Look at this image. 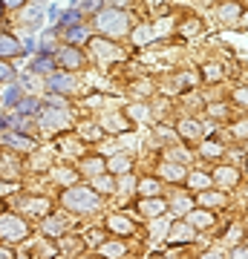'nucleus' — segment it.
<instances>
[{"instance_id": "obj_1", "label": "nucleus", "mask_w": 248, "mask_h": 259, "mask_svg": "<svg viewBox=\"0 0 248 259\" xmlns=\"http://www.w3.org/2000/svg\"><path fill=\"white\" fill-rule=\"evenodd\" d=\"M64 204L73 213H95L101 207V196L95 193L92 187H66L64 190Z\"/></svg>"}, {"instance_id": "obj_2", "label": "nucleus", "mask_w": 248, "mask_h": 259, "mask_svg": "<svg viewBox=\"0 0 248 259\" xmlns=\"http://www.w3.org/2000/svg\"><path fill=\"white\" fill-rule=\"evenodd\" d=\"M95 29L101 32V35H110V37H121L124 32L130 29V20L124 12L119 9H104L95 15Z\"/></svg>"}, {"instance_id": "obj_3", "label": "nucleus", "mask_w": 248, "mask_h": 259, "mask_svg": "<svg viewBox=\"0 0 248 259\" xmlns=\"http://www.w3.org/2000/svg\"><path fill=\"white\" fill-rule=\"evenodd\" d=\"M26 233H29V225L20 216H15V213H3L0 216V239L15 242V239H23Z\"/></svg>"}, {"instance_id": "obj_4", "label": "nucleus", "mask_w": 248, "mask_h": 259, "mask_svg": "<svg viewBox=\"0 0 248 259\" xmlns=\"http://www.w3.org/2000/svg\"><path fill=\"white\" fill-rule=\"evenodd\" d=\"M46 90L55 95H69L78 90V81L69 72H49L46 75Z\"/></svg>"}, {"instance_id": "obj_5", "label": "nucleus", "mask_w": 248, "mask_h": 259, "mask_svg": "<svg viewBox=\"0 0 248 259\" xmlns=\"http://www.w3.org/2000/svg\"><path fill=\"white\" fill-rule=\"evenodd\" d=\"M55 61H58V66H61L64 72L84 69V64H87V58L81 55V49H75V47H61L55 52Z\"/></svg>"}, {"instance_id": "obj_6", "label": "nucleus", "mask_w": 248, "mask_h": 259, "mask_svg": "<svg viewBox=\"0 0 248 259\" xmlns=\"http://www.w3.org/2000/svg\"><path fill=\"white\" fill-rule=\"evenodd\" d=\"M52 110H55V107H52ZM41 127H44V130H52V127H69V115H66V110L46 112V115H41Z\"/></svg>"}, {"instance_id": "obj_7", "label": "nucleus", "mask_w": 248, "mask_h": 259, "mask_svg": "<svg viewBox=\"0 0 248 259\" xmlns=\"http://www.w3.org/2000/svg\"><path fill=\"white\" fill-rule=\"evenodd\" d=\"M179 136H182V139H188V141H199L205 133H202V127H199V121L185 118V121H179Z\"/></svg>"}, {"instance_id": "obj_8", "label": "nucleus", "mask_w": 248, "mask_h": 259, "mask_svg": "<svg viewBox=\"0 0 248 259\" xmlns=\"http://www.w3.org/2000/svg\"><path fill=\"white\" fill-rule=\"evenodd\" d=\"M211 182H217V185H222V187H234L239 182V173H237V167H220L217 173H214V179Z\"/></svg>"}, {"instance_id": "obj_9", "label": "nucleus", "mask_w": 248, "mask_h": 259, "mask_svg": "<svg viewBox=\"0 0 248 259\" xmlns=\"http://www.w3.org/2000/svg\"><path fill=\"white\" fill-rule=\"evenodd\" d=\"M188 225L202 231V228H211L214 225V216L208 213V207H205V210H188Z\"/></svg>"}, {"instance_id": "obj_10", "label": "nucleus", "mask_w": 248, "mask_h": 259, "mask_svg": "<svg viewBox=\"0 0 248 259\" xmlns=\"http://www.w3.org/2000/svg\"><path fill=\"white\" fill-rule=\"evenodd\" d=\"M92 52L98 58H107V61H116L119 58V49L113 47L110 40H92Z\"/></svg>"}, {"instance_id": "obj_11", "label": "nucleus", "mask_w": 248, "mask_h": 259, "mask_svg": "<svg viewBox=\"0 0 248 259\" xmlns=\"http://www.w3.org/2000/svg\"><path fill=\"white\" fill-rule=\"evenodd\" d=\"M165 207H167L165 199H145V202H138V210L147 213V216H159Z\"/></svg>"}, {"instance_id": "obj_12", "label": "nucleus", "mask_w": 248, "mask_h": 259, "mask_svg": "<svg viewBox=\"0 0 248 259\" xmlns=\"http://www.w3.org/2000/svg\"><path fill=\"white\" fill-rule=\"evenodd\" d=\"M228 202V199H225V196L220 193V190H205V193H199V204H202V207H222V204Z\"/></svg>"}, {"instance_id": "obj_13", "label": "nucleus", "mask_w": 248, "mask_h": 259, "mask_svg": "<svg viewBox=\"0 0 248 259\" xmlns=\"http://www.w3.org/2000/svg\"><path fill=\"white\" fill-rule=\"evenodd\" d=\"M107 225H110V231L124 233V236H130V233H133V222H130L127 216H110V219H107Z\"/></svg>"}, {"instance_id": "obj_14", "label": "nucleus", "mask_w": 248, "mask_h": 259, "mask_svg": "<svg viewBox=\"0 0 248 259\" xmlns=\"http://www.w3.org/2000/svg\"><path fill=\"white\" fill-rule=\"evenodd\" d=\"M61 231H66V222L61 219V216H46V219H44V233H49V236H58Z\"/></svg>"}, {"instance_id": "obj_15", "label": "nucleus", "mask_w": 248, "mask_h": 259, "mask_svg": "<svg viewBox=\"0 0 248 259\" xmlns=\"http://www.w3.org/2000/svg\"><path fill=\"white\" fill-rule=\"evenodd\" d=\"M239 15H242V9H239L237 3H225V6H220V18L225 20V23H237Z\"/></svg>"}, {"instance_id": "obj_16", "label": "nucleus", "mask_w": 248, "mask_h": 259, "mask_svg": "<svg viewBox=\"0 0 248 259\" xmlns=\"http://www.w3.org/2000/svg\"><path fill=\"white\" fill-rule=\"evenodd\" d=\"M66 40H69V47H75V44H84V40H87V29H84L81 23L66 26Z\"/></svg>"}, {"instance_id": "obj_17", "label": "nucleus", "mask_w": 248, "mask_h": 259, "mask_svg": "<svg viewBox=\"0 0 248 259\" xmlns=\"http://www.w3.org/2000/svg\"><path fill=\"white\" fill-rule=\"evenodd\" d=\"M20 44L12 35H0V55H18Z\"/></svg>"}, {"instance_id": "obj_18", "label": "nucleus", "mask_w": 248, "mask_h": 259, "mask_svg": "<svg viewBox=\"0 0 248 259\" xmlns=\"http://www.w3.org/2000/svg\"><path fill=\"white\" fill-rule=\"evenodd\" d=\"M162 176H165L167 182H182V179H185V167H179V164H162Z\"/></svg>"}, {"instance_id": "obj_19", "label": "nucleus", "mask_w": 248, "mask_h": 259, "mask_svg": "<svg viewBox=\"0 0 248 259\" xmlns=\"http://www.w3.org/2000/svg\"><path fill=\"white\" fill-rule=\"evenodd\" d=\"M52 66H55V61H49L46 55H41L38 61H32V72H44V75H49V72H55Z\"/></svg>"}, {"instance_id": "obj_20", "label": "nucleus", "mask_w": 248, "mask_h": 259, "mask_svg": "<svg viewBox=\"0 0 248 259\" xmlns=\"http://www.w3.org/2000/svg\"><path fill=\"white\" fill-rule=\"evenodd\" d=\"M15 107H18L20 115H35V112H38V101H35V98H20Z\"/></svg>"}, {"instance_id": "obj_21", "label": "nucleus", "mask_w": 248, "mask_h": 259, "mask_svg": "<svg viewBox=\"0 0 248 259\" xmlns=\"http://www.w3.org/2000/svg\"><path fill=\"white\" fill-rule=\"evenodd\" d=\"M133 40H136L138 47H141V44H150V40H153V29L150 26H138L136 32H133Z\"/></svg>"}, {"instance_id": "obj_22", "label": "nucleus", "mask_w": 248, "mask_h": 259, "mask_svg": "<svg viewBox=\"0 0 248 259\" xmlns=\"http://www.w3.org/2000/svg\"><path fill=\"white\" fill-rule=\"evenodd\" d=\"M9 127H15L18 133H29V130H35V127H32V121H29L26 115H18V118H9Z\"/></svg>"}, {"instance_id": "obj_23", "label": "nucleus", "mask_w": 248, "mask_h": 259, "mask_svg": "<svg viewBox=\"0 0 248 259\" xmlns=\"http://www.w3.org/2000/svg\"><path fill=\"white\" fill-rule=\"evenodd\" d=\"M98 6H101V0H75L73 9L78 12H98Z\"/></svg>"}, {"instance_id": "obj_24", "label": "nucleus", "mask_w": 248, "mask_h": 259, "mask_svg": "<svg viewBox=\"0 0 248 259\" xmlns=\"http://www.w3.org/2000/svg\"><path fill=\"white\" fill-rule=\"evenodd\" d=\"M61 20V26H75V23H81V12L78 9H69V12H64V18H58Z\"/></svg>"}, {"instance_id": "obj_25", "label": "nucleus", "mask_w": 248, "mask_h": 259, "mask_svg": "<svg viewBox=\"0 0 248 259\" xmlns=\"http://www.w3.org/2000/svg\"><path fill=\"white\" fill-rule=\"evenodd\" d=\"M6 144L18 150H32V139H23V136H6Z\"/></svg>"}, {"instance_id": "obj_26", "label": "nucleus", "mask_w": 248, "mask_h": 259, "mask_svg": "<svg viewBox=\"0 0 248 259\" xmlns=\"http://www.w3.org/2000/svg\"><path fill=\"white\" fill-rule=\"evenodd\" d=\"M202 156L205 158H217V156H222V144H217V141H208L202 147Z\"/></svg>"}, {"instance_id": "obj_27", "label": "nucleus", "mask_w": 248, "mask_h": 259, "mask_svg": "<svg viewBox=\"0 0 248 259\" xmlns=\"http://www.w3.org/2000/svg\"><path fill=\"white\" fill-rule=\"evenodd\" d=\"M191 185H193V187H202V190H205V187L211 185V176H208V173H193V176H191Z\"/></svg>"}, {"instance_id": "obj_28", "label": "nucleus", "mask_w": 248, "mask_h": 259, "mask_svg": "<svg viewBox=\"0 0 248 259\" xmlns=\"http://www.w3.org/2000/svg\"><path fill=\"white\" fill-rule=\"evenodd\" d=\"M119 253H124V245H119V242H107L104 256H119Z\"/></svg>"}, {"instance_id": "obj_29", "label": "nucleus", "mask_w": 248, "mask_h": 259, "mask_svg": "<svg viewBox=\"0 0 248 259\" xmlns=\"http://www.w3.org/2000/svg\"><path fill=\"white\" fill-rule=\"evenodd\" d=\"M110 167H113V170H119V173H121V170H130V158H121V156H116V158L110 161Z\"/></svg>"}, {"instance_id": "obj_30", "label": "nucleus", "mask_w": 248, "mask_h": 259, "mask_svg": "<svg viewBox=\"0 0 248 259\" xmlns=\"http://www.w3.org/2000/svg\"><path fill=\"white\" fill-rule=\"evenodd\" d=\"M9 78H15V69L6 61H0V81H9Z\"/></svg>"}, {"instance_id": "obj_31", "label": "nucleus", "mask_w": 248, "mask_h": 259, "mask_svg": "<svg viewBox=\"0 0 248 259\" xmlns=\"http://www.w3.org/2000/svg\"><path fill=\"white\" fill-rule=\"evenodd\" d=\"M18 101H20V90L18 87H12L9 93H6V107H15Z\"/></svg>"}, {"instance_id": "obj_32", "label": "nucleus", "mask_w": 248, "mask_h": 259, "mask_svg": "<svg viewBox=\"0 0 248 259\" xmlns=\"http://www.w3.org/2000/svg\"><path fill=\"white\" fill-rule=\"evenodd\" d=\"M101 170H104L101 158H90V161H87V173H101Z\"/></svg>"}, {"instance_id": "obj_33", "label": "nucleus", "mask_w": 248, "mask_h": 259, "mask_svg": "<svg viewBox=\"0 0 248 259\" xmlns=\"http://www.w3.org/2000/svg\"><path fill=\"white\" fill-rule=\"evenodd\" d=\"M173 210H176V213H185V210H191V204L185 202V196H176V202H173Z\"/></svg>"}, {"instance_id": "obj_34", "label": "nucleus", "mask_w": 248, "mask_h": 259, "mask_svg": "<svg viewBox=\"0 0 248 259\" xmlns=\"http://www.w3.org/2000/svg\"><path fill=\"white\" fill-rule=\"evenodd\" d=\"M138 190H141V193H156L159 185H156V182H141V185H138Z\"/></svg>"}, {"instance_id": "obj_35", "label": "nucleus", "mask_w": 248, "mask_h": 259, "mask_svg": "<svg viewBox=\"0 0 248 259\" xmlns=\"http://www.w3.org/2000/svg\"><path fill=\"white\" fill-rule=\"evenodd\" d=\"M0 6H6V9H18V6H23V0H0Z\"/></svg>"}, {"instance_id": "obj_36", "label": "nucleus", "mask_w": 248, "mask_h": 259, "mask_svg": "<svg viewBox=\"0 0 248 259\" xmlns=\"http://www.w3.org/2000/svg\"><path fill=\"white\" fill-rule=\"evenodd\" d=\"M58 182H73V170H58Z\"/></svg>"}, {"instance_id": "obj_37", "label": "nucleus", "mask_w": 248, "mask_h": 259, "mask_svg": "<svg viewBox=\"0 0 248 259\" xmlns=\"http://www.w3.org/2000/svg\"><path fill=\"white\" fill-rule=\"evenodd\" d=\"M234 98H237V104H239V107H245V87H242V90H239V93L234 95Z\"/></svg>"}, {"instance_id": "obj_38", "label": "nucleus", "mask_w": 248, "mask_h": 259, "mask_svg": "<svg viewBox=\"0 0 248 259\" xmlns=\"http://www.w3.org/2000/svg\"><path fill=\"white\" fill-rule=\"evenodd\" d=\"M46 15H49V20H58V18H61V9H58V6H52Z\"/></svg>"}, {"instance_id": "obj_39", "label": "nucleus", "mask_w": 248, "mask_h": 259, "mask_svg": "<svg viewBox=\"0 0 248 259\" xmlns=\"http://www.w3.org/2000/svg\"><path fill=\"white\" fill-rule=\"evenodd\" d=\"M0 259H15V253L9 248H0Z\"/></svg>"}, {"instance_id": "obj_40", "label": "nucleus", "mask_w": 248, "mask_h": 259, "mask_svg": "<svg viewBox=\"0 0 248 259\" xmlns=\"http://www.w3.org/2000/svg\"><path fill=\"white\" fill-rule=\"evenodd\" d=\"M234 259H245V248H239V250H234Z\"/></svg>"}, {"instance_id": "obj_41", "label": "nucleus", "mask_w": 248, "mask_h": 259, "mask_svg": "<svg viewBox=\"0 0 248 259\" xmlns=\"http://www.w3.org/2000/svg\"><path fill=\"white\" fill-rule=\"evenodd\" d=\"M202 259H222V256H220V253H205Z\"/></svg>"}, {"instance_id": "obj_42", "label": "nucleus", "mask_w": 248, "mask_h": 259, "mask_svg": "<svg viewBox=\"0 0 248 259\" xmlns=\"http://www.w3.org/2000/svg\"><path fill=\"white\" fill-rule=\"evenodd\" d=\"M3 127H9V118H0V130Z\"/></svg>"}, {"instance_id": "obj_43", "label": "nucleus", "mask_w": 248, "mask_h": 259, "mask_svg": "<svg viewBox=\"0 0 248 259\" xmlns=\"http://www.w3.org/2000/svg\"><path fill=\"white\" fill-rule=\"evenodd\" d=\"M38 3H41V0H38Z\"/></svg>"}]
</instances>
